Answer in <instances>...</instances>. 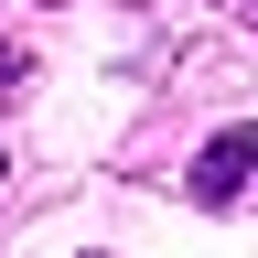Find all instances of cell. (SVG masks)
<instances>
[{
  "mask_svg": "<svg viewBox=\"0 0 258 258\" xmlns=\"http://www.w3.org/2000/svg\"><path fill=\"white\" fill-rule=\"evenodd\" d=\"M247 183H258V129H226L194 151V205H237Z\"/></svg>",
  "mask_w": 258,
  "mask_h": 258,
  "instance_id": "cell-1",
  "label": "cell"
},
{
  "mask_svg": "<svg viewBox=\"0 0 258 258\" xmlns=\"http://www.w3.org/2000/svg\"><path fill=\"white\" fill-rule=\"evenodd\" d=\"M0 172H11V161H0Z\"/></svg>",
  "mask_w": 258,
  "mask_h": 258,
  "instance_id": "cell-2",
  "label": "cell"
}]
</instances>
